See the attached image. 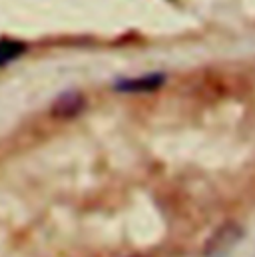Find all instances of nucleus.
Masks as SVG:
<instances>
[{
  "label": "nucleus",
  "mask_w": 255,
  "mask_h": 257,
  "mask_svg": "<svg viewBox=\"0 0 255 257\" xmlns=\"http://www.w3.org/2000/svg\"><path fill=\"white\" fill-rule=\"evenodd\" d=\"M164 84V74H146L140 78H130V80H120L116 84V90L120 92H152Z\"/></svg>",
  "instance_id": "obj_2"
},
{
  "label": "nucleus",
  "mask_w": 255,
  "mask_h": 257,
  "mask_svg": "<svg viewBox=\"0 0 255 257\" xmlns=\"http://www.w3.org/2000/svg\"><path fill=\"white\" fill-rule=\"evenodd\" d=\"M26 52V44L20 40H12V38H2L0 40V66L14 62L16 58H20Z\"/></svg>",
  "instance_id": "obj_4"
},
{
  "label": "nucleus",
  "mask_w": 255,
  "mask_h": 257,
  "mask_svg": "<svg viewBox=\"0 0 255 257\" xmlns=\"http://www.w3.org/2000/svg\"><path fill=\"white\" fill-rule=\"evenodd\" d=\"M82 108H84V98L78 92H66L54 102L52 114L58 118H72L78 112H82Z\"/></svg>",
  "instance_id": "obj_3"
},
{
  "label": "nucleus",
  "mask_w": 255,
  "mask_h": 257,
  "mask_svg": "<svg viewBox=\"0 0 255 257\" xmlns=\"http://www.w3.org/2000/svg\"><path fill=\"white\" fill-rule=\"evenodd\" d=\"M243 239V227L235 221H227L223 225H219L209 239L205 241L203 247V255L205 257H227L235 247L237 243Z\"/></svg>",
  "instance_id": "obj_1"
}]
</instances>
